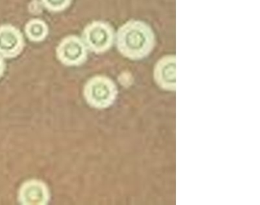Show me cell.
<instances>
[{
  "label": "cell",
  "instance_id": "cell-1",
  "mask_svg": "<svg viewBox=\"0 0 260 205\" xmlns=\"http://www.w3.org/2000/svg\"><path fill=\"white\" fill-rule=\"evenodd\" d=\"M151 28L140 21H131L123 25L117 34V47L124 57L140 60L147 57L154 46Z\"/></svg>",
  "mask_w": 260,
  "mask_h": 205
},
{
  "label": "cell",
  "instance_id": "cell-2",
  "mask_svg": "<svg viewBox=\"0 0 260 205\" xmlns=\"http://www.w3.org/2000/svg\"><path fill=\"white\" fill-rule=\"evenodd\" d=\"M83 93L89 106L103 109L113 104L117 96V89L112 80L97 76L86 83Z\"/></svg>",
  "mask_w": 260,
  "mask_h": 205
},
{
  "label": "cell",
  "instance_id": "cell-3",
  "mask_svg": "<svg viewBox=\"0 0 260 205\" xmlns=\"http://www.w3.org/2000/svg\"><path fill=\"white\" fill-rule=\"evenodd\" d=\"M83 42L90 51L100 54L108 51L114 41L112 27L103 22H94L85 28Z\"/></svg>",
  "mask_w": 260,
  "mask_h": 205
},
{
  "label": "cell",
  "instance_id": "cell-4",
  "mask_svg": "<svg viewBox=\"0 0 260 205\" xmlns=\"http://www.w3.org/2000/svg\"><path fill=\"white\" fill-rule=\"evenodd\" d=\"M58 60L66 66H79L87 58V48L83 40L77 36H68L57 48Z\"/></svg>",
  "mask_w": 260,
  "mask_h": 205
},
{
  "label": "cell",
  "instance_id": "cell-5",
  "mask_svg": "<svg viewBox=\"0 0 260 205\" xmlns=\"http://www.w3.org/2000/svg\"><path fill=\"white\" fill-rule=\"evenodd\" d=\"M25 42L21 31L11 25L0 26V56L13 58L22 53Z\"/></svg>",
  "mask_w": 260,
  "mask_h": 205
},
{
  "label": "cell",
  "instance_id": "cell-6",
  "mask_svg": "<svg viewBox=\"0 0 260 205\" xmlns=\"http://www.w3.org/2000/svg\"><path fill=\"white\" fill-rule=\"evenodd\" d=\"M48 186L42 181H27L22 184L19 191V201L24 205H45L50 200Z\"/></svg>",
  "mask_w": 260,
  "mask_h": 205
},
{
  "label": "cell",
  "instance_id": "cell-7",
  "mask_svg": "<svg viewBox=\"0 0 260 205\" xmlns=\"http://www.w3.org/2000/svg\"><path fill=\"white\" fill-rule=\"evenodd\" d=\"M176 59L166 56L157 62L154 69V79L158 86L167 91H176Z\"/></svg>",
  "mask_w": 260,
  "mask_h": 205
},
{
  "label": "cell",
  "instance_id": "cell-8",
  "mask_svg": "<svg viewBox=\"0 0 260 205\" xmlns=\"http://www.w3.org/2000/svg\"><path fill=\"white\" fill-rule=\"evenodd\" d=\"M25 34L31 42H40L48 36L49 29L48 25L42 19H32L25 25Z\"/></svg>",
  "mask_w": 260,
  "mask_h": 205
},
{
  "label": "cell",
  "instance_id": "cell-9",
  "mask_svg": "<svg viewBox=\"0 0 260 205\" xmlns=\"http://www.w3.org/2000/svg\"><path fill=\"white\" fill-rule=\"evenodd\" d=\"M72 0H42L44 7L53 13H59L66 10Z\"/></svg>",
  "mask_w": 260,
  "mask_h": 205
},
{
  "label": "cell",
  "instance_id": "cell-10",
  "mask_svg": "<svg viewBox=\"0 0 260 205\" xmlns=\"http://www.w3.org/2000/svg\"><path fill=\"white\" fill-rule=\"evenodd\" d=\"M6 64L4 62V57L0 56V78L4 75V71H5Z\"/></svg>",
  "mask_w": 260,
  "mask_h": 205
}]
</instances>
